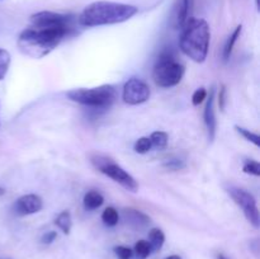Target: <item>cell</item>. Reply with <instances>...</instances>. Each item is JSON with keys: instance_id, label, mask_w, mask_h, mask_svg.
<instances>
[{"instance_id": "obj_30", "label": "cell", "mask_w": 260, "mask_h": 259, "mask_svg": "<svg viewBox=\"0 0 260 259\" xmlns=\"http://www.w3.org/2000/svg\"><path fill=\"white\" fill-rule=\"evenodd\" d=\"M165 259H182V258H180L179 255H175V254H174V255H169V256H167V258H165Z\"/></svg>"}, {"instance_id": "obj_2", "label": "cell", "mask_w": 260, "mask_h": 259, "mask_svg": "<svg viewBox=\"0 0 260 259\" xmlns=\"http://www.w3.org/2000/svg\"><path fill=\"white\" fill-rule=\"evenodd\" d=\"M139 12L136 7L114 2H95L89 4L79 17L84 27L117 24L131 19Z\"/></svg>"}, {"instance_id": "obj_28", "label": "cell", "mask_w": 260, "mask_h": 259, "mask_svg": "<svg viewBox=\"0 0 260 259\" xmlns=\"http://www.w3.org/2000/svg\"><path fill=\"white\" fill-rule=\"evenodd\" d=\"M56 238H57V233H56V231H47V233L42 236L41 241H42V244H45V245H50V244H52L53 241L56 240Z\"/></svg>"}, {"instance_id": "obj_1", "label": "cell", "mask_w": 260, "mask_h": 259, "mask_svg": "<svg viewBox=\"0 0 260 259\" xmlns=\"http://www.w3.org/2000/svg\"><path fill=\"white\" fill-rule=\"evenodd\" d=\"M71 27L27 28L18 38V47L24 55L33 58L45 57L69 35Z\"/></svg>"}, {"instance_id": "obj_7", "label": "cell", "mask_w": 260, "mask_h": 259, "mask_svg": "<svg viewBox=\"0 0 260 259\" xmlns=\"http://www.w3.org/2000/svg\"><path fill=\"white\" fill-rule=\"evenodd\" d=\"M229 195L234 200V202L241 208L243 213L245 215L246 220L251 223L255 229H259L260 225V217H259V210L256 206V201L253 195L246 192L243 188L238 187H230L229 188Z\"/></svg>"}, {"instance_id": "obj_13", "label": "cell", "mask_w": 260, "mask_h": 259, "mask_svg": "<svg viewBox=\"0 0 260 259\" xmlns=\"http://www.w3.org/2000/svg\"><path fill=\"white\" fill-rule=\"evenodd\" d=\"M123 216L126 218L127 223L134 226V228H144L147 223H150V218L145 213L140 212L137 210H132V208L124 210Z\"/></svg>"}, {"instance_id": "obj_22", "label": "cell", "mask_w": 260, "mask_h": 259, "mask_svg": "<svg viewBox=\"0 0 260 259\" xmlns=\"http://www.w3.org/2000/svg\"><path fill=\"white\" fill-rule=\"evenodd\" d=\"M243 170L246 174L260 177V164L255 160H245L243 165Z\"/></svg>"}, {"instance_id": "obj_12", "label": "cell", "mask_w": 260, "mask_h": 259, "mask_svg": "<svg viewBox=\"0 0 260 259\" xmlns=\"http://www.w3.org/2000/svg\"><path fill=\"white\" fill-rule=\"evenodd\" d=\"M190 8H192V0H178L175 5V23L177 27L183 28V25L189 19Z\"/></svg>"}, {"instance_id": "obj_6", "label": "cell", "mask_w": 260, "mask_h": 259, "mask_svg": "<svg viewBox=\"0 0 260 259\" xmlns=\"http://www.w3.org/2000/svg\"><path fill=\"white\" fill-rule=\"evenodd\" d=\"M91 161H93V164L98 168L99 172H102L103 174H106L107 177L113 179L114 182L121 184L122 187L126 188L127 190H129V192H137L139 184H137V182L135 180V178L132 177L129 173H127L123 168L119 167L118 164L112 161L108 157L101 156V155H95V156L91 157Z\"/></svg>"}, {"instance_id": "obj_19", "label": "cell", "mask_w": 260, "mask_h": 259, "mask_svg": "<svg viewBox=\"0 0 260 259\" xmlns=\"http://www.w3.org/2000/svg\"><path fill=\"white\" fill-rule=\"evenodd\" d=\"M151 141V146L155 147L156 150H162L167 147L168 145V135L162 131L152 132L151 136L149 137Z\"/></svg>"}, {"instance_id": "obj_11", "label": "cell", "mask_w": 260, "mask_h": 259, "mask_svg": "<svg viewBox=\"0 0 260 259\" xmlns=\"http://www.w3.org/2000/svg\"><path fill=\"white\" fill-rule=\"evenodd\" d=\"M203 118H205L206 127L208 131V137L211 141H213L216 136V116H215V88H211L210 98L207 99V104H206L205 113H203Z\"/></svg>"}, {"instance_id": "obj_25", "label": "cell", "mask_w": 260, "mask_h": 259, "mask_svg": "<svg viewBox=\"0 0 260 259\" xmlns=\"http://www.w3.org/2000/svg\"><path fill=\"white\" fill-rule=\"evenodd\" d=\"M113 251L118 259H132V256H134V251L123 245L116 246V248L113 249Z\"/></svg>"}, {"instance_id": "obj_16", "label": "cell", "mask_w": 260, "mask_h": 259, "mask_svg": "<svg viewBox=\"0 0 260 259\" xmlns=\"http://www.w3.org/2000/svg\"><path fill=\"white\" fill-rule=\"evenodd\" d=\"M241 30H243V25H238V27L235 28V30L233 32V35L229 37V40L226 41V45L225 47H223V61H228L229 58H230L231 53H233V50H234V46H235V43L238 42V40L240 38V35H241Z\"/></svg>"}, {"instance_id": "obj_26", "label": "cell", "mask_w": 260, "mask_h": 259, "mask_svg": "<svg viewBox=\"0 0 260 259\" xmlns=\"http://www.w3.org/2000/svg\"><path fill=\"white\" fill-rule=\"evenodd\" d=\"M206 96H207V90H206L205 88L197 89V90L193 93V96H192L193 106H198V104L202 103V102L206 99Z\"/></svg>"}, {"instance_id": "obj_21", "label": "cell", "mask_w": 260, "mask_h": 259, "mask_svg": "<svg viewBox=\"0 0 260 259\" xmlns=\"http://www.w3.org/2000/svg\"><path fill=\"white\" fill-rule=\"evenodd\" d=\"M10 65V53L7 50L0 47V80L5 78L8 69Z\"/></svg>"}, {"instance_id": "obj_32", "label": "cell", "mask_w": 260, "mask_h": 259, "mask_svg": "<svg viewBox=\"0 0 260 259\" xmlns=\"http://www.w3.org/2000/svg\"><path fill=\"white\" fill-rule=\"evenodd\" d=\"M4 193H5V189H4V188L0 187V196H3V195H4Z\"/></svg>"}, {"instance_id": "obj_18", "label": "cell", "mask_w": 260, "mask_h": 259, "mask_svg": "<svg viewBox=\"0 0 260 259\" xmlns=\"http://www.w3.org/2000/svg\"><path fill=\"white\" fill-rule=\"evenodd\" d=\"M134 253L136 255V259H146L150 254L152 253L151 246H150L147 240H139L135 244Z\"/></svg>"}, {"instance_id": "obj_14", "label": "cell", "mask_w": 260, "mask_h": 259, "mask_svg": "<svg viewBox=\"0 0 260 259\" xmlns=\"http://www.w3.org/2000/svg\"><path fill=\"white\" fill-rule=\"evenodd\" d=\"M104 202L103 196L96 190H89L85 196H84V207L89 211L96 210L101 207Z\"/></svg>"}, {"instance_id": "obj_29", "label": "cell", "mask_w": 260, "mask_h": 259, "mask_svg": "<svg viewBox=\"0 0 260 259\" xmlns=\"http://www.w3.org/2000/svg\"><path fill=\"white\" fill-rule=\"evenodd\" d=\"M225 103H226V86L222 85L220 89V94H218V104H220V108L222 109L225 108Z\"/></svg>"}, {"instance_id": "obj_31", "label": "cell", "mask_w": 260, "mask_h": 259, "mask_svg": "<svg viewBox=\"0 0 260 259\" xmlns=\"http://www.w3.org/2000/svg\"><path fill=\"white\" fill-rule=\"evenodd\" d=\"M217 259H228V258H226V256L223 255V254H218V255H217Z\"/></svg>"}, {"instance_id": "obj_24", "label": "cell", "mask_w": 260, "mask_h": 259, "mask_svg": "<svg viewBox=\"0 0 260 259\" xmlns=\"http://www.w3.org/2000/svg\"><path fill=\"white\" fill-rule=\"evenodd\" d=\"M235 128H236V131H238L239 134H240L241 136L244 137V139L248 140V141H250V142H253L255 146H259V145H260V137L258 136V135L254 134V132H251V131H249V130H246V128H243V127L235 126Z\"/></svg>"}, {"instance_id": "obj_8", "label": "cell", "mask_w": 260, "mask_h": 259, "mask_svg": "<svg viewBox=\"0 0 260 259\" xmlns=\"http://www.w3.org/2000/svg\"><path fill=\"white\" fill-rule=\"evenodd\" d=\"M149 85L141 79L131 78L126 81L122 91V98L127 104L131 106H137V104L145 103L150 98Z\"/></svg>"}, {"instance_id": "obj_9", "label": "cell", "mask_w": 260, "mask_h": 259, "mask_svg": "<svg viewBox=\"0 0 260 259\" xmlns=\"http://www.w3.org/2000/svg\"><path fill=\"white\" fill-rule=\"evenodd\" d=\"M33 27L46 28V27H71V17L66 14H60L55 12H38L30 17Z\"/></svg>"}, {"instance_id": "obj_15", "label": "cell", "mask_w": 260, "mask_h": 259, "mask_svg": "<svg viewBox=\"0 0 260 259\" xmlns=\"http://www.w3.org/2000/svg\"><path fill=\"white\" fill-rule=\"evenodd\" d=\"M147 241H149L152 251H159L165 243V235L162 230L157 228L151 229L149 233V240Z\"/></svg>"}, {"instance_id": "obj_10", "label": "cell", "mask_w": 260, "mask_h": 259, "mask_svg": "<svg viewBox=\"0 0 260 259\" xmlns=\"http://www.w3.org/2000/svg\"><path fill=\"white\" fill-rule=\"evenodd\" d=\"M43 207V201L40 196L37 195H25L22 197L18 198L15 201L14 206V212L18 216H28L37 213L42 210Z\"/></svg>"}, {"instance_id": "obj_23", "label": "cell", "mask_w": 260, "mask_h": 259, "mask_svg": "<svg viewBox=\"0 0 260 259\" xmlns=\"http://www.w3.org/2000/svg\"><path fill=\"white\" fill-rule=\"evenodd\" d=\"M151 149V141H150L149 137H141V139L137 140L136 144H135V151H136L137 154H146V152H149Z\"/></svg>"}, {"instance_id": "obj_5", "label": "cell", "mask_w": 260, "mask_h": 259, "mask_svg": "<svg viewBox=\"0 0 260 259\" xmlns=\"http://www.w3.org/2000/svg\"><path fill=\"white\" fill-rule=\"evenodd\" d=\"M184 71V66L175 60L174 55L170 51H165L155 63L152 78L156 85L161 88H172L182 81Z\"/></svg>"}, {"instance_id": "obj_17", "label": "cell", "mask_w": 260, "mask_h": 259, "mask_svg": "<svg viewBox=\"0 0 260 259\" xmlns=\"http://www.w3.org/2000/svg\"><path fill=\"white\" fill-rule=\"evenodd\" d=\"M55 223L57 225V228L65 234V235H69L71 230V225H73V221H71V213L69 212V211H62V212L57 216Z\"/></svg>"}, {"instance_id": "obj_3", "label": "cell", "mask_w": 260, "mask_h": 259, "mask_svg": "<svg viewBox=\"0 0 260 259\" xmlns=\"http://www.w3.org/2000/svg\"><path fill=\"white\" fill-rule=\"evenodd\" d=\"M210 25L205 19L189 18L180 36L179 46L182 52L196 62H203L210 48Z\"/></svg>"}, {"instance_id": "obj_4", "label": "cell", "mask_w": 260, "mask_h": 259, "mask_svg": "<svg viewBox=\"0 0 260 259\" xmlns=\"http://www.w3.org/2000/svg\"><path fill=\"white\" fill-rule=\"evenodd\" d=\"M70 101L91 108H109L117 99V90L112 85H101L96 88H79L66 93Z\"/></svg>"}, {"instance_id": "obj_27", "label": "cell", "mask_w": 260, "mask_h": 259, "mask_svg": "<svg viewBox=\"0 0 260 259\" xmlns=\"http://www.w3.org/2000/svg\"><path fill=\"white\" fill-rule=\"evenodd\" d=\"M164 167L169 168L170 170H179V169H183V168L185 167V164L182 161V160L170 159V160H167V161L164 163Z\"/></svg>"}, {"instance_id": "obj_20", "label": "cell", "mask_w": 260, "mask_h": 259, "mask_svg": "<svg viewBox=\"0 0 260 259\" xmlns=\"http://www.w3.org/2000/svg\"><path fill=\"white\" fill-rule=\"evenodd\" d=\"M102 220L107 226H116L119 221V215L116 208L107 207L102 213Z\"/></svg>"}]
</instances>
